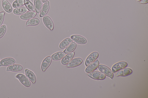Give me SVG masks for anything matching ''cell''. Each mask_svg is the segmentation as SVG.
Segmentation results:
<instances>
[{"label": "cell", "instance_id": "cell-1", "mask_svg": "<svg viewBox=\"0 0 148 98\" xmlns=\"http://www.w3.org/2000/svg\"><path fill=\"white\" fill-rule=\"evenodd\" d=\"M98 68L99 70L101 73L109 77L111 79H113L114 77L113 73L107 67L103 65H99Z\"/></svg>", "mask_w": 148, "mask_h": 98}, {"label": "cell", "instance_id": "cell-2", "mask_svg": "<svg viewBox=\"0 0 148 98\" xmlns=\"http://www.w3.org/2000/svg\"><path fill=\"white\" fill-rule=\"evenodd\" d=\"M88 76L92 79L97 80H103L105 79L106 76L102 73L94 71L89 73Z\"/></svg>", "mask_w": 148, "mask_h": 98}, {"label": "cell", "instance_id": "cell-3", "mask_svg": "<svg viewBox=\"0 0 148 98\" xmlns=\"http://www.w3.org/2000/svg\"><path fill=\"white\" fill-rule=\"evenodd\" d=\"M16 77L25 87H28L31 85V82L28 79L25 75L22 74L17 75Z\"/></svg>", "mask_w": 148, "mask_h": 98}, {"label": "cell", "instance_id": "cell-4", "mask_svg": "<svg viewBox=\"0 0 148 98\" xmlns=\"http://www.w3.org/2000/svg\"><path fill=\"white\" fill-rule=\"evenodd\" d=\"M99 55L97 52H94L91 54L87 58L85 62V65L87 67L95 62L98 58Z\"/></svg>", "mask_w": 148, "mask_h": 98}, {"label": "cell", "instance_id": "cell-5", "mask_svg": "<svg viewBox=\"0 0 148 98\" xmlns=\"http://www.w3.org/2000/svg\"><path fill=\"white\" fill-rule=\"evenodd\" d=\"M43 21L45 26L51 31L54 28L53 22L51 18L48 16H45L43 18Z\"/></svg>", "mask_w": 148, "mask_h": 98}, {"label": "cell", "instance_id": "cell-6", "mask_svg": "<svg viewBox=\"0 0 148 98\" xmlns=\"http://www.w3.org/2000/svg\"><path fill=\"white\" fill-rule=\"evenodd\" d=\"M128 66V63L126 62H121L114 65L112 67V71L114 73Z\"/></svg>", "mask_w": 148, "mask_h": 98}, {"label": "cell", "instance_id": "cell-7", "mask_svg": "<svg viewBox=\"0 0 148 98\" xmlns=\"http://www.w3.org/2000/svg\"><path fill=\"white\" fill-rule=\"evenodd\" d=\"M52 61L51 57L48 56L46 57L43 61L41 65V70L43 72L45 71L51 65Z\"/></svg>", "mask_w": 148, "mask_h": 98}, {"label": "cell", "instance_id": "cell-8", "mask_svg": "<svg viewBox=\"0 0 148 98\" xmlns=\"http://www.w3.org/2000/svg\"><path fill=\"white\" fill-rule=\"evenodd\" d=\"M71 38L76 43L80 44H84L87 41L84 37L79 35H74L71 36Z\"/></svg>", "mask_w": 148, "mask_h": 98}, {"label": "cell", "instance_id": "cell-9", "mask_svg": "<svg viewBox=\"0 0 148 98\" xmlns=\"http://www.w3.org/2000/svg\"><path fill=\"white\" fill-rule=\"evenodd\" d=\"M99 64L98 60H97L87 66L85 69L86 72L89 73L93 72L97 68Z\"/></svg>", "mask_w": 148, "mask_h": 98}, {"label": "cell", "instance_id": "cell-10", "mask_svg": "<svg viewBox=\"0 0 148 98\" xmlns=\"http://www.w3.org/2000/svg\"><path fill=\"white\" fill-rule=\"evenodd\" d=\"M83 62L82 59L78 58L72 60L67 65L68 68H74L78 67L81 65Z\"/></svg>", "mask_w": 148, "mask_h": 98}, {"label": "cell", "instance_id": "cell-11", "mask_svg": "<svg viewBox=\"0 0 148 98\" xmlns=\"http://www.w3.org/2000/svg\"><path fill=\"white\" fill-rule=\"evenodd\" d=\"M16 63L15 60L12 58H9L2 60L0 62V67L7 66L14 64Z\"/></svg>", "mask_w": 148, "mask_h": 98}, {"label": "cell", "instance_id": "cell-12", "mask_svg": "<svg viewBox=\"0 0 148 98\" xmlns=\"http://www.w3.org/2000/svg\"><path fill=\"white\" fill-rule=\"evenodd\" d=\"M132 72V71L131 69L124 68L118 71L116 74V76H126L131 74Z\"/></svg>", "mask_w": 148, "mask_h": 98}, {"label": "cell", "instance_id": "cell-13", "mask_svg": "<svg viewBox=\"0 0 148 98\" xmlns=\"http://www.w3.org/2000/svg\"><path fill=\"white\" fill-rule=\"evenodd\" d=\"M50 3L47 1L43 5L40 14V17H42L45 16L48 13L50 9Z\"/></svg>", "mask_w": 148, "mask_h": 98}, {"label": "cell", "instance_id": "cell-14", "mask_svg": "<svg viewBox=\"0 0 148 98\" xmlns=\"http://www.w3.org/2000/svg\"><path fill=\"white\" fill-rule=\"evenodd\" d=\"M75 55V53L73 52L66 56L62 59L61 63L63 65H68L73 59Z\"/></svg>", "mask_w": 148, "mask_h": 98}, {"label": "cell", "instance_id": "cell-15", "mask_svg": "<svg viewBox=\"0 0 148 98\" xmlns=\"http://www.w3.org/2000/svg\"><path fill=\"white\" fill-rule=\"evenodd\" d=\"M36 15L35 12H28L21 15L20 18L24 20H28L35 17Z\"/></svg>", "mask_w": 148, "mask_h": 98}, {"label": "cell", "instance_id": "cell-16", "mask_svg": "<svg viewBox=\"0 0 148 98\" xmlns=\"http://www.w3.org/2000/svg\"><path fill=\"white\" fill-rule=\"evenodd\" d=\"M25 71L26 76L29 80L33 83H35L36 81V77L34 73L28 69H26Z\"/></svg>", "mask_w": 148, "mask_h": 98}, {"label": "cell", "instance_id": "cell-17", "mask_svg": "<svg viewBox=\"0 0 148 98\" xmlns=\"http://www.w3.org/2000/svg\"><path fill=\"white\" fill-rule=\"evenodd\" d=\"M2 4L3 9L7 12L9 13L12 12V7L7 0H3Z\"/></svg>", "mask_w": 148, "mask_h": 98}, {"label": "cell", "instance_id": "cell-18", "mask_svg": "<svg viewBox=\"0 0 148 98\" xmlns=\"http://www.w3.org/2000/svg\"><path fill=\"white\" fill-rule=\"evenodd\" d=\"M23 69V67L19 65H12L9 66L7 68V71L12 72H18L22 71Z\"/></svg>", "mask_w": 148, "mask_h": 98}, {"label": "cell", "instance_id": "cell-19", "mask_svg": "<svg viewBox=\"0 0 148 98\" xmlns=\"http://www.w3.org/2000/svg\"><path fill=\"white\" fill-rule=\"evenodd\" d=\"M77 44L75 42H72L67 47L64 51L65 54H68L73 52L76 49Z\"/></svg>", "mask_w": 148, "mask_h": 98}, {"label": "cell", "instance_id": "cell-20", "mask_svg": "<svg viewBox=\"0 0 148 98\" xmlns=\"http://www.w3.org/2000/svg\"><path fill=\"white\" fill-rule=\"evenodd\" d=\"M66 55V54L62 52L57 53L52 56L51 58L55 61L60 60L63 59Z\"/></svg>", "mask_w": 148, "mask_h": 98}, {"label": "cell", "instance_id": "cell-21", "mask_svg": "<svg viewBox=\"0 0 148 98\" xmlns=\"http://www.w3.org/2000/svg\"><path fill=\"white\" fill-rule=\"evenodd\" d=\"M73 40L71 38H68L65 39L60 44L59 47L60 49H63L67 47L72 42Z\"/></svg>", "mask_w": 148, "mask_h": 98}, {"label": "cell", "instance_id": "cell-22", "mask_svg": "<svg viewBox=\"0 0 148 98\" xmlns=\"http://www.w3.org/2000/svg\"><path fill=\"white\" fill-rule=\"evenodd\" d=\"M28 11V10L27 8L25 7H22L14 9L13 13L15 15H20L23 14Z\"/></svg>", "mask_w": 148, "mask_h": 98}, {"label": "cell", "instance_id": "cell-23", "mask_svg": "<svg viewBox=\"0 0 148 98\" xmlns=\"http://www.w3.org/2000/svg\"><path fill=\"white\" fill-rule=\"evenodd\" d=\"M34 5L36 12L37 13H39L42 7L41 0H34Z\"/></svg>", "mask_w": 148, "mask_h": 98}, {"label": "cell", "instance_id": "cell-24", "mask_svg": "<svg viewBox=\"0 0 148 98\" xmlns=\"http://www.w3.org/2000/svg\"><path fill=\"white\" fill-rule=\"evenodd\" d=\"M40 22V20L37 18H32L28 20L26 22V26H36L39 24Z\"/></svg>", "mask_w": 148, "mask_h": 98}, {"label": "cell", "instance_id": "cell-25", "mask_svg": "<svg viewBox=\"0 0 148 98\" xmlns=\"http://www.w3.org/2000/svg\"><path fill=\"white\" fill-rule=\"evenodd\" d=\"M25 5L30 11L34 12L35 11L33 5L29 0H25Z\"/></svg>", "mask_w": 148, "mask_h": 98}, {"label": "cell", "instance_id": "cell-26", "mask_svg": "<svg viewBox=\"0 0 148 98\" xmlns=\"http://www.w3.org/2000/svg\"><path fill=\"white\" fill-rule=\"evenodd\" d=\"M25 0H16L13 4V7L14 8L21 7L25 5Z\"/></svg>", "mask_w": 148, "mask_h": 98}, {"label": "cell", "instance_id": "cell-27", "mask_svg": "<svg viewBox=\"0 0 148 98\" xmlns=\"http://www.w3.org/2000/svg\"><path fill=\"white\" fill-rule=\"evenodd\" d=\"M7 31L6 26L3 25L0 27V38H1L5 34Z\"/></svg>", "mask_w": 148, "mask_h": 98}, {"label": "cell", "instance_id": "cell-28", "mask_svg": "<svg viewBox=\"0 0 148 98\" xmlns=\"http://www.w3.org/2000/svg\"><path fill=\"white\" fill-rule=\"evenodd\" d=\"M5 13L2 12L0 13V27L2 25L4 19Z\"/></svg>", "mask_w": 148, "mask_h": 98}, {"label": "cell", "instance_id": "cell-29", "mask_svg": "<svg viewBox=\"0 0 148 98\" xmlns=\"http://www.w3.org/2000/svg\"><path fill=\"white\" fill-rule=\"evenodd\" d=\"M141 3L143 4H146L148 3V0H141Z\"/></svg>", "mask_w": 148, "mask_h": 98}, {"label": "cell", "instance_id": "cell-30", "mask_svg": "<svg viewBox=\"0 0 148 98\" xmlns=\"http://www.w3.org/2000/svg\"><path fill=\"white\" fill-rule=\"evenodd\" d=\"M48 0H42V2L43 3H45L47 2Z\"/></svg>", "mask_w": 148, "mask_h": 98}, {"label": "cell", "instance_id": "cell-31", "mask_svg": "<svg viewBox=\"0 0 148 98\" xmlns=\"http://www.w3.org/2000/svg\"><path fill=\"white\" fill-rule=\"evenodd\" d=\"M137 1L138 2H139L140 1H141V0H137Z\"/></svg>", "mask_w": 148, "mask_h": 98}]
</instances>
